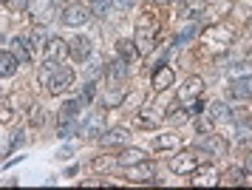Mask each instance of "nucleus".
<instances>
[{"instance_id":"obj_34","label":"nucleus","mask_w":252,"mask_h":190,"mask_svg":"<svg viewBox=\"0 0 252 190\" xmlns=\"http://www.w3.org/2000/svg\"><path fill=\"white\" fill-rule=\"evenodd\" d=\"M29 119H32V125H43V119H46L43 108H40V105H34V108H32V114H29Z\"/></svg>"},{"instance_id":"obj_11","label":"nucleus","mask_w":252,"mask_h":190,"mask_svg":"<svg viewBox=\"0 0 252 190\" xmlns=\"http://www.w3.org/2000/svg\"><path fill=\"white\" fill-rule=\"evenodd\" d=\"M193 185H198V188H213V185H218L216 168L213 165H198L193 170Z\"/></svg>"},{"instance_id":"obj_2","label":"nucleus","mask_w":252,"mask_h":190,"mask_svg":"<svg viewBox=\"0 0 252 190\" xmlns=\"http://www.w3.org/2000/svg\"><path fill=\"white\" fill-rule=\"evenodd\" d=\"M201 40H204L210 48L224 51V48L232 43V29H229V26H207L204 34H201Z\"/></svg>"},{"instance_id":"obj_39","label":"nucleus","mask_w":252,"mask_h":190,"mask_svg":"<svg viewBox=\"0 0 252 190\" xmlns=\"http://www.w3.org/2000/svg\"><path fill=\"white\" fill-rule=\"evenodd\" d=\"M244 173H252V151L244 156Z\"/></svg>"},{"instance_id":"obj_6","label":"nucleus","mask_w":252,"mask_h":190,"mask_svg":"<svg viewBox=\"0 0 252 190\" xmlns=\"http://www.w3.org/2000/svg\"><path fill=\"white\" fill-rule=\"evenodd\" d=\"M71 85H74V71H71L68 66H57L54 77L48 82V91H51V94H63V91H68Z\"/></svg>"},{"instance_id":"obj_9","label":"nucleus","mask_w":252,"mask_h":190,"mask_svg":"<svg viewBox=\"0 0 252 190\" xmlns=\"http://www.w3.org/2000/svg\"><path fill=\"white\" fill-rule=\"evenodd\" d=\"M102 134H105V114L96 111V114H91V116L85 119V125H82V136H85V139H99Z\"/></svg>"},{"instance_id":"obj_43","label":"nucleus","mask_w":252,"mask_h":190,"mask_svg":"<svg viewBox=\"0 0 252 190\" xmlns=\"http://www.w3.org/2000/svg\"><path fill=\"white\" fill-rule=\"evenodd\" d=\"M244 32H247V34H250V37H252V17H250V20H247V26H244Z\"/></svg>"},{"instance_id":"obj_46","label":"nucleus","mask_w":252,"mask_h":190,"mask_svg":"<svg viewBox=\"0 0 252 190\" xmlns=\"http://www.w3.org/2000/svg\"><path fill=\"white\" fill-rule=\"evenodd\" d=\"M0 3H9V0H0Z\"/></svg>"},{"instance_id":"obj_41","label":"nucleus","mask_w":252,"mask_h":190,"mask_svg":"<svg viewBox=\"0 0 252 190\" xmlns=\"http://www.w3.org/2000/svg\"><path fill=\"white\" fill-rule=\"evenodd\" d=\"M20 142H23V136H20V131H14L12 134V148H17Z\"/></svg>"},{"instance_id":"obj_21","label":"nucleus","mask_w":252,"mask_h":190,"mask_svg":"<svg viewBox=\"0 0 252 190\" xmlns=\"http://www.w3.org/2000/svg\"><path fill=\"white\" fill-rule=\"evenodd\" d=\"M54 71H57V60H43V66H40V71H37V82L48 88V82H51V77H54Z\"/></svg>"},{"instance_id":"obj_17","label":"nucleus","mask_w":252,"mask_h":190,"mask_svg":"<svg viewBox=\"0 0 252 190\" xmlns=\"http://www.w3.org/2000/svg\"><path fill=\"white\" fill-rule=\"evenodd\" d=\"M68 51V43L63 37H48L46 43V60H63V54Z\"/></svg>"},{"instance_id":"obj_45","label":"nucleus","mask_w":252,"mask_h":190,"mask_svg":"<svg viewBox=\"0 0 252 190\" xmlns=\"http://www.w3.org/2000/svg\"><path fill=\"white\" fill-rule=\"evenodd\" d=\"M54 3H65V0H54Z\"/></svg>"},{"instance_id":"obj_25","label":"nucleus","mask_w":252,"mask_h":190,"mask_svg":"<svg viewBox=\"0 0 252 190\" xmlns=\"http://www.w3.org/2000/svg\"><path fill=\"white\" fill-rule=\"evenodd\" d=\"M116 51H119V57H122V60H127V63L139 57L136 43H133V40H119V43H116Z\"/></svg>"},{"instance_id":"obj_27","label":"nucleus","mask_w":252,"mask_h":190,"mask_svg":"<svg viewBox=\"0 0 252 190\" xmlns=\"http://www.w3.org/2000/svg\"><path fill=\"white\" fill-rule=\"evenodd\" d=\"M77 108H82L80 102H65V105L60 108V116H57V119H77Z\"/></svg>"},{"instance_id":"obj_12","label":"nucleus","mask_w":252,"mask_h":190,"mask_svg":"<svg viewBox=\"0 0 252 190\" xmlns=\"http://www.w3.org/2000/svg\"><path fill=\"white\" fill-rule=\"evenodd\" d=\"M68 54L77 60V63H82V60H88L91 57V40L88 37H74V40H68Z\"/></svg>"},{"instance_id":"obj_20","label":"nucleus","mask_w":252,"mask_h":190,"mask_svg":"<svg viewBox=\"0 0 252 190\" xmlns=\"http://www.w3.org/2000/svg\"><path fill=\"white\" fill-rule=\"evenodd\" d=\"M221 185H227V188H238V185H244V170L241 168H227L224 173H221Z\"/></svg>"},{"instance_id":"obj_24","label":"nucleus","mask_w":252,"mask_h":190,"mask_svg":"<svg viewBox=\"0 0 252 190\" xmlns=\"http://www.w3.org/2000/svg\"><path fill=\"white\" fill-rule=\"evenodd\" d=\"M153 148H156V151H173V148H179V136L176 134H159L153 139Z\"/></svg>"},{"instance_id":"obj_37","label":"nucleus","mask_w":252,"mask_h":190,"mask_svg":"<svg viewBox=\"0 0 252 190\" xmlns=\"http://www.w3.org/2000/svg\"><path fill=\"white\" fill-rule=\"evenodd\" d=\"M190 37H195V29H193V26H190V29H184V32L179 34V37H176V43H187Z\"/></svg>"},{"instance_id":"obj_4","label":"nucleus","mask_w":252,"mask_h":190,"mask_svg":"<svg viewBox=\"0 0 252 190\" xmlns=\"http://www.w3.org/2000/svg\"><path fill=\"white\" fill-rule=\"evenodd\" d=\"M29 14L40 26L51 23V17H54V0H29Z\"/></svg>"},{"instance_id":"obj_10","label":"nucleus","mask_w":252,"mask_h":190,"mask_svg":"<svg viewBox=\"0 0 252 190\" xmlns=\"http://www.w3.org/2000/svg\"><path fill=\"white\" fill-rule=\"evenodd\" d=\"M99 139H102L105 148H119V145H127V142H130V131L122 128V125H116V128H111V131H105Z\"/></svg>"},{"instance_id":"obj_28","label":"nucleus","mask_w":252,"mask_h":190,"mask_svg":"<svg viewBox=\"0 0 252 190\" xmlns=\"http://www.w3.org/2000/svg\"><path fill=\"white\" fill-rule=\"evenodd\" d=\"M210 116H213V119H229V108L224 102H213V105H210Z\"/></svg>"},{"instance_id":"obj_1","label":"nucleus","mask_w":252,"mask_h":190,"mask_svg":"<svg viewBox=\"0 0 252 190\" xmlns=\"http://www.w3.org/2000/svg\"><path fill=\"white\" fill-rule=\"evenodd\" d=\"M156 34H159V23H156V17L150 11H145L136 23V34H133V43H136L139 54H150V48L156 45Z\"/></svg>"},{"instance_id":"obj_30","label":"nucleus","mask_w":252,"mask_h":190,"mask_svg":"<svg viewBox=\"0 0 252 190\" xmlns=\"http://www.w3.org/2000/svg\"><path fill=\"white\" fill-rule=\"evenodd\" d=\"M195 128L201 134H213V116H195Z\"/></svg>"},{"instance_id":"obj_29","label":"nucleus","mask_w":252,"mask_h":190,"mask_svg":"<svg viewBox=\"0 0 252 190\" xmlns=\"http://www.w3.org/2000/svg\"><path fill=\"white\" fill-rule=\"evenodd\" d=\"M43 40H46V32H43V29H34V32H32V37H29L32 51H37V48H46V43H43Z\"/></svg>"},{"instance_id":"obj_44","label":"nucleus","mask_w":252,"mask_h":190,"mask_svg":"<svg viewBox=\"0 0 252 190\" xmlns=\"http://www.w3.org/2000/svg\"><path fill=\"white\" fill-rule=\"evenodd\" d=\"M153 3H173V0H153Z\"/></svg>"},{"instance_id":"obj_22","label":"nucleus","mask_w":252,"mask_h":190,"mask_svg":"<svg viewBox=\"0 0 252 190\" xmlns=\"http://www.w3.org/2000/svg\"><path fill=\"white\" fill-rule=\"evenodd\" d=\"M201 11H204V3L201 0H184L182 9H179V17L182 20H190L193 14H201Z\"/></svg>"},{"instance_id":"obj_15","label":"nucleus","mask_w":252,"mask_h":190,"mask_svg":"<svg viewBox=\"0 0 252 190\" xmlns=\"http://www.w3.org/2000/svg\"><path fill=\"white\" fill-rule=\"evenodd\" d=\"M229 94H232V97H235V100H252V77H244V74H241V77H235L232 79V85H229Z\"/></svg>"},{"instance_id":"obj_33","label":"nucleus","mask_w":252,"mask_h":190,"mask_svg":"<svg viewBox=\"0 0 252 190\" xmlns=\"http://www.w3.org/2000/svg\"><path fill=\"white\" fill-rule=\"evenodd\" d=\"M14 119V111L6 105V102H0V125H9Z\"/></svg>"},{"instance_id":"obj_36","label":"nucleus","mask_w":252,"mask_h":190,"mask_svg":"<svg viewBox=\"0 0 252 190\" xmlns=\"http://www.w3.org/2000/svg\"><path fill=\"white\" fill-rule=\"evenodd\" d=\"M9 9L12 11H23V9H29V0H9Z\"/></svg>"},{"instance_id":"obj_3","label":"nucleus","mask_w":252,"mask_h":190,"mask_svg":"<svg viewBox=\"0 0 252 190\" xmlns=\"http://www.w3.org/2000/svg\"><path fill=\"white\" fill-rule=\"evenodd\" d=\"M173 79H176V71H173V66H167V63H159V66L153 68V74H150V85H153V91H167L173 85Z\"/></svg>"},{"instance_id":"obj_26","label":"nucleus","mask_w":252,"mask_h":190,"mask_svg":"<svg viewBox=\"0 0 252 190\" xmlns=\"http://www.w3.org/2000/svg\"><path fill=\"white\" fill-rule=\"evenodd\" d=\"M77 131H80V122H77V119H57V136L68 139V136H74Z\"/></svg>"},{"instance_id":"obj_5","label":"nucleus","mask_w":252,"mask_h":190,"mask_svg":"<svg viewBox=\"0 0 252 190\" xmlns=\"http://www.w3.org/2000/svg\"><path fill=\"white\" fill-rule=\"evenodd\" d=\"M88 17H91V9L82 6V3H68L65 11H63V23L65 26H85Z\"/></svg>"},{"instance_id":"obj_32","label":"nucleus","mask_w":252,"mask_h":190,"mask_svg":"<svg viewBox=\"0 0 252 190\" xmlns=\"http://www.w3.org/2000/svg\"><path fill=\"white\" fill-rule=\"evenodd\" d=\"M91 3H94V14L96 17H105L108 9H111V0H91Z\"/></svg>"},{"instance_id":"obj_16","label":"nucleus","mask_w":252,"mask_h":190,"mask_svg":"<svg viewBox=\"0 0 252 190\" xmlns=\"http://www.w3.org/2000/svg\"><path fill=\"white\" fill-rule=\"evenodd\" d=\"M127 66H130L127 60H122V57H116L114 63L108 66V77H111V82H116V85H122V82L127 79Z\"/></svg>"},{"instance_id":"obj_18","label":"nucleus","mask_w":252,"mask_h":190,"mask_svg":"<svg viewBox=\"0 0 252 190\" xmlns=\"http://www.w3.org/2000/svg\"><path fill=\"white\" fill-rule=\"evenodd\" d=\"M161 119H164L161 105H150V108H142V111H139V125H145V128H150V125H159Z\"/></svg>"},{"instance_id":"obj_19","label":"nucleus","mask_w":252,"mask_h":190,"mask_svg":"<svg viewBox=\"0 0 252 190\" xmlns=\"http://www.w3.org/2000/svg\"><path fill=\"white\" fill-rule=\"evenodd\" d=\"M17 57L12 51H0V77H14V71H17Z\"/></svg>"},{"instance_id":"obj_13","label":"nucleus","mask_w":252,"mask_h":190,"mask_svg":"<svg viewBox=\"0 0 252 190\" xmlns=\"http://www.w3.org/2000/svg\"><path fill=\"white\" fill-rule=\"evenodd\" d=\"M148 153L142 151V148H122L119 151V156H116V165H122V168H130V165H139V162H145Z\"/></svg>"},{"instance_id":"obj_23","label":"nucleus","mask_w":252,"mask_h":190,"mask_svg":"<svg viewBox=\"0 0 252 190\" xmlns=\"http://www.w3.org/2000/svg\"><path fill=\"white\" fill-rule=\"evenodd\" d=\"M12 54L17 57V63H29V60H32L29 43H26V40H20V37H14V40H12Z\"/></svg>"},{"instance_id":"obj_7","label":"nucleus","mask_w":252,"mask_h":190,"mask_svg":"<svg viewBox=\"0 0 252 190\" xmlns=\"http://www.w3.org/2000/svg\"><path fill=\"white\" fill-rule=\"evenodd\" d=\"M198 168V156H195V151H182V153H176L170 159V170L173 173H193Z\"/></svg>"},{"instance_id":"obj_14","label":"nucleus","mask_w":252,"mask_h":190,"mask_svg":"<svg viewBox=\"0 0 252 190\" xmlns=\"http://www.w3.org/2000/svg\"><path fill=\"white\" fill-rule=\"evenodd\" d=\"M153 173H156V168H153V162H139V165H130L127 168V179L130 182H150L153 179Z\"/></svg>"},{"instance_id":"obj_8","label":"nucleus","mask_w":252,"mask_h":190,"mask_svg":"<svg viewBox=\"0 0 252 190\" xmlns=\"http://www.w3.org/2000/svg\"><path fill=\"white\" fill-rule=\"evenodd\" d=\"M201 91H204V79L201 77H190V79H184V85L179 88L176 100L179 102H193V100L201 97Z\"/></svg>"},{"instance_id":"obj_40","label":"nucleus","mask_w":252,"mask_h":190,"mask_svg":"<svg viewBox=\"0 0 252 190\" xmlns=\"http://www.w3.org/2000/svg\"><path fill=\"white\" fill-rule=\"evenodd\" d=\"M116 6H119V9H130V6H133V3H136V0H114Z\"/></svg>"},{"instance_id":"obj_38","label":"nucleus","mask_w":252,"mask_h":190,"mask_svg":"<svg viewBox=\"0 0 252 190\" xmlns=\"http://www.w3.org/2000/svg\"><path fill=\"white\" fill-rule=\"evenodd\" d=\"M201 108H204V102H201V100H193V105L187 108V114H190V116H198V114H201Z\"/></svg>"},{"instance_id":"obj_35","label":"nucleus","mask_w":252,"mask_h":190,"mask_svg":"<svg viewBox=\"0 0 252 190\" xmlns=\"http://www.w3.org/2000/svg\"><path fill=\"white\" fill-rule=\"evenodd\" d=\"M91 97H94V82H88V85H85V91H82L80 94V105H88V102H91Z\"/></svg>"},{"instance_id":"obj_31","label":"nucleus","mask_w":252,"mask_h":190,"mask_svg":"<svg viewBox=\"0 0 252 190\" xmlns=\"http://www.w3.org/2000/svg\"><path fill=\"white\" fill-rule=\"evenodd\" d=\"M116 165V156H105V159H94V170H111Z\"/></svg>"},{"instance_id":"obj_42","label":"nucleus","mask_w":252,"mask_h":190,"mask_svg":"<svg viewBox=\"0 0 252 190\" xmlns=\"http://www.w3.org/2000/svg\"><path fill=\"white\" fill-rule=\"evenodd\" d=\"M74 156V151H71V148H63V151H60V159H71Z\"/></svg>"}]
</instances>
